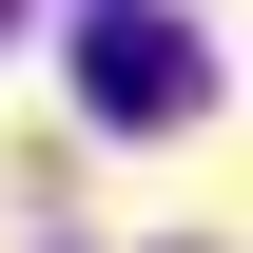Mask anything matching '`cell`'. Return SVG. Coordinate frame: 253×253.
<instances>
[{"label": "cell", "instance_id": "1", "mask_svg": "<svg viewBox=\"0 0 253 253\" xmlns=\"http://www.w3.org/2000/svg\"><path fill=\"white\" fill-rule=\"evenodd\" d=\"M78 97L117 136H175L195 97H214V39H195L175 0H97V20H78Z\"/></svg>", "mask_w": 253, "mask_h": 253}]
</instances>
